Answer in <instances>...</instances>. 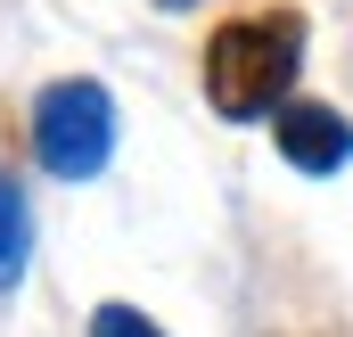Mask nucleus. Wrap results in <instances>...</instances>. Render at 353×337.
I'll return each instance as SVG.
<instances>
[{
	"label": "nucleus",
	"mask_w": 353,
	"mask_h": 337,
	"mask_svg": "<svg viewBox=\"0 0 353 337\" xmlns=\"http://www.w3.org/2000/svg\"><path fill=\"white\" fill-rule=\"evenodd\" d=\"M296 58H304V25L296 17H247V25H222L214 50H205V90L230 124L271 115L288 83H296Z\"/></svg>",
	"instance_id": "nucleus-1"
},
{
	"label": "nucleus",
	"mask_w": 353,
	"mask_h": 337,
	"mask_svg": "<svg viewBox=\"0 0 353 337\" xmlns=\"http://www.w3.org/2000/svg\"><path fill=\"white\" fill-rule=\"evenodd\" d=\"M33 148H41L50 173L90 181V173L107 165V148H115V107H107V90L99 83H50L41 107H33Z\"/></svg>",
	"instance_id": "nucleus-2"
},
{
	"label": "nucleus",
	"mask_w": 353,
	"mask_h": 337,
	"mask_svg": "<svg viewBox=\"0 0 353 337\" xmlns=\"http://www.w3.org/2000/svg\"><path fill=\"white\" fill-rule=\"evenodd\" d=\"M279 157L296 173H337L353 157V124L337 107H312V99H296V107H279Z\"/></svg>",
	"instance_id": "nucleus-3"
},
{
	"label": "nucleus",
	"mask_w": 353,
	"mask_h": 337,
	"mask_svg": "<svg viewBox=\"0 0 353 337\" xmlns=\"http://www.w3.org/2000/svg\"><path fill=\"white\" fill-rule=\"evenodd\" d=\"M25 247H33V214H25V198H17V181L0 173V288L25 271Z\"/></svg>",
	"instance_id": "nucleus-4"
},
{
	"label": "nucleus",
	"mask_w": 353,
	"mask_h": 337,
	"mask_svg": "<svg viewBox=\"0 0 353 337\" xmlns=\"http://www.w3.org/2000/svg\"><path fill=\"white\" fill-rule=\"evenodd\" d=\"M90 337H157V321L132 313V305H99V313H90Z\"/></svg>",
	"instance_id": "nucleus-5"
}]
</instances>
